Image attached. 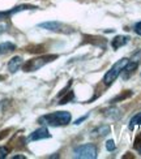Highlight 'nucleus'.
Segmentation results:
<instances>
[{
    "instance_id": "nucleus-1",
    "label": "nucleus",
    "mask_w": 141,
    "mask_h": 159,
    "mask_svg": "<svg viewBox=\"0 0 141 159\" xmlns=\"http://www.w3.org/2000/svg\"><path fill=\"white\" fill-rule=\"evenodd\" d=\"M39 123L50 125V127H63L71 123V114L67 111L52 112V114L45 115L39 119Z\"/></svg>"
},
{
    "instance_id": "nucleus-2",
    "label": "nucleus",
    "mask_w": 141,
    "mask_h": 159,
    "mask_svg": "<svg viewBox=\"0 0 141 159\" xmlns=\"http://www.w3.org/2000/svg\"><path fill=\"white\" fill-rule=\"evenodd\" d=\"M128 61H129V59H127V57H123V59H120V60H118L115 64L111 67V69L107 72V73L105 75V77H103V82H105V85H111L115 80L119 77V75L122 73V72L124 70V68H125V65L128 64Z\"/></svg>"
},
{
    "instance_id": "nucleus-3",
    "label": "nucleus",
    "mask_w": 141,
    "mask_h": 159,
    "mask_svg": "<svg viewBox=\"0 0 141 159\" xmlns=\"http://www.w3.org/2000/svg\"><path fill=\"white\" fill-rule=\"evenodd\" d=\"M75 157L81 159H94L97 157V149L92 143L81 145L75 149Z\"/></svg>"
},
{
    "instance_id": "nucleus-4",
    "label": "nucleus",
    "mask_w": 141,
    "mask_h": 159,
    "mask_svg": "<svg viewBox=\"0 0 141 159\" xmlns=\"http://www.w3.org/2000/svg\"><path fill=\"white\" fill-rule=\"evenodd\" d=\"M56 56H46V57H39V59H33L29 63L25 64V72H33V70H37L38 68H41L42 65H45L46 63L51 61V59H55Z\"/></svg>"
},
{
    "instance_id": "nucleus-5",
    "label": "nucleus",
    "mask_w": 141,
    "mask_h": 159,
    "mask_svg": "<svg viewBox=\"0 0 141 159\" xmlns=\"http://www.w3.org/2000/svg\"><path fill=\"white\" fill-rule=\"evenodd\" d=\"M49 137H50L49 130H47L46 128H41V129H38L35 132H33V133L30 134V137H29V140L30 141H38V140H43V138H49Z\"/></svg>"
},
{
    "instance_id": "nucleus-6",
    "label": "nucleus",
    "mask_w": 141,
    "mask_h": 159,
    "mask_svg": "<svg viewBox=\"0 0 141 159\" xmlns=\"http://www.w3.org/2000/svg\"><path fill=\"white\" fill-rule=\"evenodd\" d=\"M127 42H128V37H122V35H118L112 39V42H111V46H112V48H115L118 50L119 47H122V46H124Z\"/></svg>"
},
{
    "instance_id": "nucleus-7",
    "label": "nucleus",
    "mask_w": 141,
    "mask_h": 159,
    "mask_svg": "<svg viewBox=\"0 0 141 159\" xmlns=\"http://www.w3.org/2000/svg\"><path fill=\"white\" fill-rule=\"evenodd\" d=\"M21 65H22V59L16 56V57H13L12 60L8 63V69L13 73V72H16L20 67H21Z\"/></svg>"
},
{
    "instance_id": "nucleus-8",
    "label": "nucleus",
    "mask_w": 141,
    "mask_h": 159,
    "mask_svg": "<svg viewBox=\"0 0 141 159\" xmlns=\"http://www.w3.org/2000/svg\"><path fill=\"white\" fill-rule=\"evenodd\" d=\"M41 28H46L54 31H62V28H64V25L59 22H45V24H41Z\"/></svg>"
},
{
    "instance_id": "nucleus-9",
    "label": "nucleus",
    "mask_w": 141,
    "mask_h": 159,
    "mask_svg": "<svg viewBox=\"0 0 141 159\" xmlns=\"http://www.w3.org/2000/svg\"><path fill=\"white\" fill-rule=\"evenodd\" d=\"M136 125H141V112L136 114L129 121V128H133V127H136Z\"/></svg>"
},
{
    "instance_id": "nucleus-10",
    "label": "nucleus",
    "mask_w": 141,
    "mask_h": 159,
    "mask_svg": "<svg viewBox=\"0 0 141 159\" xmlns=\"http://www.w3.org/2000/svg\"><path fill=\"white\" fill-rule=\"evenodd\" d=\"M15 50V44L12 43H3L0 44V54H5V52H9Z\"/></svg>"
},
{
    "instance_id": "nucleus-11",
    "label": "nucleus",
    "mask_w": 141,
    "mask_h": 159,
    "mask_svg": "<svg viewBox=\"0 0 141 159\" xmlns=\"http://www.w3.org/2000/svg\"><path fill=\"white\" fill-rule=\"evenodd\" d=\"M97 132H98L99 136H106V134L110 133V127L109 125H102V127H99L97 129Z\"/></svg>"
},
{
    "instance_id": "nucleus-12",
    "label": "nucleus",
    "mask_w": 141,
    "mask_h": 159,
    "mask_svg": "<svg viewBox=\"0 0 141 159\" xmlns=\"http://www.w3.org/2000/svg\"><path fill=\"white\" fill-rule=\"evenodd\" d=\"M106 148H107V150H109V151L115 150V143H114V141H112V140H110V141H107Z\"/></svg>"
},
{
    "instance_id": "nucleus-13",
    "label": "nucleus",
    "mask_w": 141,
    "mask_h": 159,
    "mask_svg": "<svg viewBox=\"0 0 141 159\" xmlns=\"http://www.w3.org/2000/svg\"><path fill=\"white\" fill-rule=\"evenodd\" d=\"M7 154H8V150H7L5 148H0V159H3L7 157Z\"/></svg>"
},
{
    "instance_id": "nucleus-14",
    "label": "nucleus",
    "mask_w": 141,
    "mask_h": 159,
    "mask_svg": "<svg viewBox=\"0 0 141 159\" xmlns=\"http://www.w3.org/2000/svg\"><path fill=\"white\" fill-rule=\"evenodd\" d=\"M135 31L137 33V34H139V35H141V22L136 24V26H135Z\"/></svg>"
}]
</instances>
